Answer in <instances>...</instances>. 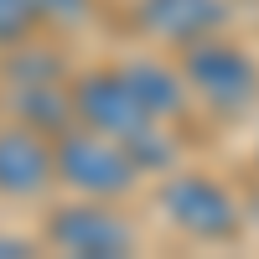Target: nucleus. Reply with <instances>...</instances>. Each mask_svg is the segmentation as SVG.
Segmentation results:
<instances>
[{
  "mask_svg": "<svg viewBox=\"0 0 259 259\" xmlns=\"http://www.w3.org/2000/svg\"><path fill=\"white\" fill-rule=\"evenodd\" d=\"M119 73L130 78V89L140 94V104H145L156 119H182V114H187V78L171 73L166 62L140 57V62H124Z\"/></svg>",
  "mask_w": 259,
  "mask_h": 259,
  "instance_id": "6e6552de",
  "label": "nucleus"
},
{
  "mask_svg": "<svg viewBox=\"0 0 259 259\" xmlns=\"http://www.w3.org/2000/svg\"><path fill=\"white\" fill-rule=\"evenodd\" d=\"M31 244L26 239H11V233H0V254H26Z\"/></svg>",
  "mask_w": 259,
  "mask_h": 259,
  "instance_id": "f8f14e48",
  "label": "nucleus"
},
{
  "mask_svg": "<svg viewBox=\"0 0 259 259\" xmlns=\"http://www.w3.org/2000/svg\"><path fill=\"white\" fill-rule=\"evenodd\" d=\"M47 244L57 254H83V259H114L135 249V228L114 207L83 202V207H57L47 223Z\"/></svg>",
  "mask_w": 259,
  "mask_h": 259,
  "instance_id": "39448f33",
  "label": "nucleus"
},
{
  "mask_svg": "<svg viewBox=\"0 0 259 259\" xmlns=\"http://www.w3.org/2000/svg\"><path fill=\"white\" fill-rule=\"evenodd\" d=\"M41 21H52V26H78L83 16H89V0H31Z\"/></svg>",
  "mask_w": 259,
  "mask_h": 259,
  "instance_id": "9b49d317",
  "label": "nucleus"
},
{
  "mask_svg": "<svg viewBox=\"0 0 259 259\" xmlns=\"http://www.w3.org/2000/svg\"><path fill=\"white\" fill-rule=\"evenodd\" d=\"M11 104L21 124L41 130V135H62L68 124H78L73 114V89H62V83H16L11 89Z\"/></svg>",
  "mask_w": 259,
  "mask_h": 259,
  "instance_id": "1a4fd4ad",
  "label": "nucleus"
},
{
  "mask_svg": "<svg viewBox=\"0 0 259 259\" xmlns=\"http://www.w3.org/2000/svg\"><path fill=\"white\" fill-rule=\"evenodd\" d=\"M161 212L197 244H228L244 228V212L233 202V192L223 182L202 177V171H177L161 187Z\"/></svg>",
  "mask_w": 259,
  "mask_h": 259,
  "instance_id": "20e7f679",
  "label": "nucleus"
},
{
  "mask_svg": "<svg viewBox=\"0 0 259 259\" xmlns=\"http://www.w3.org/2000/svg\"><path fill=\"white\" fill-rule=\"evenodd\" d=\"M223 21H228L223 0H140L135 6V26L150 41H171V47L223 31Z\"/></svg>",
  "mask_w": 259,
  "mask_h": 259,
  "instance_id": "0eeeda50",
  "label": "nucleus"
},
{
  "mask_svg": "<svg viewBox=\"0 0 259 259\" xmlns=\"http://www.w3.org/2000/svg\"><path fill=\"white\" fill-rule=\"evenodd\" d=\"M41 26V16L31 0H0V47H16Z\"/></svg>",
  "mask_w": 259,
  "mask_h": 259,
  "instance_id": "9d476101",
  "label": "nucleus"
},
{
  "mask_svg": "<svg viewBox=\"0 0 259 259\" xmlns=\"http://www.w3.org/2000/svg\"><path fill=\"white\" fill-rule=\"evenodd\" d=\"M57 161V182H68L83 197H119L140 182V161L130 156V145L99 135L89 124H68L52 145Z\"/></svg>",
  "mask_w": 259,
  "mask_h": 259,
  "instance_id": "f03ea898",
  "label": "nucleus"
},
{
  "mask_svg": "<svg viewBox=\"0 0 259 259\" xmlns=\"http://www.w3.org/2000/svg\"><path fill=\"white\" fill-rule=\"evenodd\" d=\"M182 78H187V89L197 94L207 109H218V114H244V109L259 104V68H254V57L239 52L233 41H223L218 31L182 47Z\"/></svg>",
  "mask_w": 259,
  "mask_h": 259,
  "instance_id": "7ed1b4c3",
  "label": "nucleus"
},
{
  "mask_svg": "<svg viewBox=\"0 0 259 259\" xmlns=\"http://www.w3.org/2000/svg\"><path fill=\"white\" fill-rule=\"evenodd\" d=\"M57 177L52 161V140L31 124H6L0 130V197H41Z\"/></svg>",
  "mask_w": 259,
  "mask_h": 259,
  "instance_id": "423d86ee",
  "label": "nucleus"
},
{
  "mask_svg": "<svg viewBox=\"0 0 259 259\" xmlns=\"http://www.w3.org/2000/svg\"><path fill=\"white\" fill-rule=\"evenodd\" d=\"M73 114H78V124H89V130H99V135L130 145V156L140 161V171H156V166L177 161V145L166 140L161 119L140 104V94L130 89V78L119 68L78 78L73 83Z\"/></svg>",
  "mask_w": 259,
  "mask_h": 259,
  "instance_id": "f257e3e1",
  "label": "nucleus"
}]
</instances>
